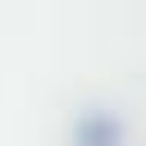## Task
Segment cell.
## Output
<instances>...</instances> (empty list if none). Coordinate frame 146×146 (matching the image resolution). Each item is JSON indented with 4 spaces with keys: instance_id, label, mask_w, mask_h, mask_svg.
Returning <instances> with one entry per match:
<instances>
[{
    "instance_id": "cell-1",
    "label": "cell",
    "mask_w": 146,
    "mask_h": 146,
    "mask_svg": "<svg viewBox=\"0 0 146 146\" xmlns=\"http://www.w3.org/2000/svg\"><path fill=\"white\" fill-rule=\"evenodd\" d=\"M73 146H123V123L110 110H87L73 123Z\"/></svg>"
}]
</instances>
